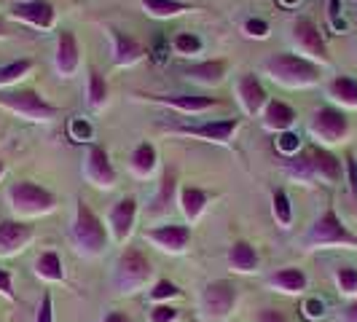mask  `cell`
Segmentation results:
<instances>
[{"mask_svg":"<svg viewBox=\"0 0 357 322\" xmlns=\"http://www.w3.org/2000/svg\"><path fill=\"white\" fill-rule=\"evenodd\" d=\"M282 172L293 183H301V185H317V183L336 185V183H341L344 167H341L339 156H333L328 148L304 145L298 153H293L282 161Z\"/></svg>","mask_w":357,"mask_h":322,"instance_id":"cell-1","label":"cell"},{"mask_svg":"<svg viewBox=\"0 0 357 322\" xmlns=\"http://www.w3.org/2000/svg\"><path fill=\"white\" fill-rule=\"evenodd\" d=\"M266 75L287 89H309L317 86L322 78V68L301 54H274L264 62Z\"/></svg>","mask_w":357,"mask_h":322,"instance_id":"cell-2","label":"cell"},{"mask_svg":"<svg viewBox=\"0 0 357 322\" xmlns=\"http://www.w3.org/2000/svg\"><path fill=\"white\" fill-rule=\"evenodd\" d=\"M304 250H357V233H352L339 213L333 207H328L325 213L312 223V229L301 239Z\"/></svg>","mask_w":357,"mask_h":322,"instance_id":"cell-3","label":"cell"},{"mask_svg":"<svg viewBox=\"0 0 357 322\" xmlns=\"http://www.w3.org/2000/svg\"><path fill=\"white\" fill-rule=\"evenodd\" d=\"M70 239L75 245V252L84 258H100L107 250V229L105 223L94 215L84 199L75 201V217H73Z\"/></svg>","mask_w":357,"mask_h":322,"instance_id":"cell-4","label":"cell"},{"mask_svg":"<svg viewBox=\"0 0 357 322\" xmlns=\"http://www.w3.org/2000/svg\"><path fill=\"white\" fill-rule=\"evenodd\" d=\"M151 277H153V263L137 247H126L113 266V287L121 296H135V293L145 290Z\"/></svg>","mask_w":357,"mask_h":322,"instance_id":"cell-5","label":"cell"},{"mask_svg":"<svg viewBox=\"0 0 357 322\" xmlns=\"http://www.w3.org/2000/svg\"><path fill=\"white\" fill-rule=\"evenodd\" d=\"M8 207L19 217H38V215H49L56 210V197L49 188L38 185L33 180H19L8 188Z\"/></svg>","mask_w":357,"mask_h":322,"instance_id":"cell-6","label":"cell"},{"mask_svg":"<svg viewBox=\"0 0 357 322\" xmlns=\"http://www.w3.org/2000/svg\"><path fill=\"white\" fill-rule=\"evenodd\" d=\"M0 107L17 113L27 121H38V124H49L59 116V107L46 102L38 91L33 89H19V91H0Z\"/></svg>","mask_w":357,"mask_h":322,"instance_id":"cell-7","label":"cell"},{"mask_svg":"<svg viewBox=\"0 0 357 322\" xmlns=\"http://www.w3.org/2000/svg\"><path fill=\"white\" fill-rule=\"evenodd\" d=\"M239 304V290L229 279H215L202 290L199 309L207 322H226Z\"/></svg>","mask_w":357,"mask_h":322,"instance_id":"cell-8","label":"cell"},{"mask_svg":"<svg viewBox=\"0 0 357 322\" xmlns=\"http://www.w3.org/2000/svg\"><path fill=\"white\" fill-rule=\"evenodd\" d=\"M309 135L317 140V145L328 148V145H339L347 140L349 135V118L341 107L325 105L320 110L312 113V121H309Z\"/></svg>","mask_w":357,"mask_h":322,"instance_id":"cell-9","label":"cell"},{"mask_svg":"<svg viewBox=\"0 0 357 322\" xmlns=\"http://www.w3.org/2000/svg\"><path fill=\"white\" fill-rule=\"evenodd\" d=\"M290 40H293V46L301 52V56L312 59L314 65H320V68L322 65H331L328 46H325V40H322L320 27L309 17L293 19V24H290Z\"/></svg>","mask_w":357,"mask_h":322,"instance_id":"cell-10","label":"cell"},{"mask_svg":"<svg viewBox=\"0 0 357 322\" xmlns=\"http://www.w3.org/2000/svg\"><path fill=\"white\" fill-rule=\"evenodd\" d=\"M145 239L153 242L161 252H169V255H183L191 245V226H180V223H167V226H156V229H148Z\"/></svg>","mask_w":357,"mask_h":322,"instance_id":"cell-11","label":"cell"},{"mask_svg":"<svg viewBox=\"0 0 357 322\" xmlns=\"http://www.w3.org/2000/svg\"><path fill=\"white\" fill-rule=\"evenodd\" d=\"M84 178L89 180L94 188H113L119 183V175L110 164V156L102 145H89L86 164H84Z\"/></svg>","mask_w":357,"mask_h":322,"instance_id":"cell-12","label":"cell"},{"mask_svg":"<svg viewBox=\"0 0 357 322\" xmlns=\"http://www.w3.org/2000/svg\"><path fill=\"white\" fill-rule=\"evenodd\" d=\"M135 220H137V199L135 197H124L119 199L110 213H107V226H110V233L119 245H124L126 239L135 231Z\"/></svg>","mask_w":357,"mask_h":322,"instance_id":"cell-13","label":"cell"},{"mask_svg":"<svg viewBox=\"0 0 357 322\" xmlns=\"http://www.w3.org/2000/svg\"><path fill=\"white\" fill-rule=\"evenodd\" d=\"M33 226L22 223L17 217L11 220H0V258H14L24 250L33 239Z\"/></svg>","mask_w":357,"mask_h":322,"instance_id":"cell-14","label":"cell"},{"mask_svg":"<svg viewBox=\"0 0 357 322\" xmlns=\"http://www.w3.org/2000/svg\"><path fill=\"white\" fill-rule=\"evenodd\" d=\"M236 129H239V118H223V121H204V124L178 126L175 132L191 135V137H202V140H210V143H218V145H229Z\"/></svg>","mask_w":357,"mask_h":322,"instance_id":"cell-15","label":"cell"},{"mask_svg":"<svg viewBox=\"0 0 357 322\" xmlns=\"http://www.w3.org/2000/svg\"><path fill=\"white\" fill-rule=\"evenodd\" d=\"M11 17L22 19L33 27H40V30H52L56 11L49 0H22V3L11 6Z\"/></svg>","mask_w":357,"mask_h":322,"instance_id":"cell-16","label":"cell"},{"mask_svg":"<svg viewBox=\"0 0 357 322\" xmlns=\"http://www.w3.org/2000/svg\"><path fill=\"white\" fill-rule=\"evenodd\" d=\"M107 33H110V40H113V62H116V68H132L145 56V46L137 38L126 36L124 30H119V27H107Z\"/></svg>","mask_w":357,"mask_h":322,"instance_id":"cell-17","label":"cell"},{"mask_svg":"<svg viewBox=\"0 0 357 322\" xmlns=\"http://www.w3.org/2000/svg\"><path fill=\"white\" fill-rule=\"evenodd\" d=\"M81 65V49H78V40L70 30H62L56 38V54H54V68L62 78H73L75 70Z\"/></svg>","mask_w":357,"mask_h":322,"instance_id":"cell-18","label":"cell"},{"mask_svg":"<svg viewBox=\"0 0 357 322\" xmlns=\"http://www.w3.org/2000/svg\"><path fill=\"white\" fill-rule=\"evenodd\" d=\"M236 94H239V102L245 107V113H261L268 102V94L264 89V84L258 81V75L255 72H245L242 78H239V84H236Z\"/></svg>","mask_w":357,"mask_h":322,"instance_id":"cell-19","label":"cell"},{"mask_svg":"<svg viewBox=\"0 0 357 322\" xmlns=\"http://www.w3.org/2000/svg\"><path fill=\"white\" fill-rule=\"evenodd\" d=\"M143 97L151 102L183 110V113H204L210 107L220 105V100H215V97H191V94H143Z\"/></svg>","mask_w":357,"mask_h":322,"instance_id":"cell-20","label":"cell"},{"mask_svg":"<svg viewBox=\"0 0 357 322\" xmlns=\"http://www.w3.org/2000/svg\"><path fill=\"white\" fill-rule=\"evenodd\" d=\"M266 285L274 293H282V296H301L309 287V277L298 266H285L280 271H274L266 279Z\"/></svg>","mask_w":357,"mask_h":322,"instance_id":"cell-21","label":"cell"},{"mask_svg":"<svg viewBox=\"0 0 357 322\" xmlns=\"http://www.w3.org/2000/svg\"><path fill=\"white\" fill-rule=\"evenodd\" d=\"M175 194H178V172L172 167H167L164 175H161L159 191H156V197H153V201H151V207H148L145 215H151V217L167 215L172 210V204H175Z\"/></svg>","mask_w":357,"mask_h":322,"instance_id":"cell-22","label":"cell"},{"mask_svg":"<svg viewBox=\"0 0 357 322\" xmlns=\"http://www.w3.org/2000/svg\"><path fill=\"white\" fill-rule=\"evenodd\" d=\"M229 70V62L226 59H207V62H199L191 68H183V75L188 81H197L202 86H218Z\"/></svg>","mask_w":357,"mask_h":322,"instance_id":"cell-23","label":"cell"},{"mask_svg":"<svg viewBox=\"0 0 357 322\" xmlns=\"http://www.w3.org/2000/svg\"><path fill=\"white\" fill-rule=\"evenodd\" d=\"M210 199H213V194H210V191H204V188H197V185H183V188H180L178 204H180V210H183V215H185V220L197 223L199 217L204 215V210H207Z\"/></svg>","mask_w":357,"mask_h":322,"instance_id":"cell-24","label":"cell"},{"mask_svg":"<svg viewBox=\"0 0 357 322\" xmlns=\"http://www.w3.org/2000/svg\"><path fill=\"white\" fill-rule=\"evenodd\" d=\"M293 124H296V110L287 105V102L268 100L266 107H264V129L282 135V132H290Z\"/></svg>","mask_w":357,"mask_h":322,"instance_id":"cell-25","label":"cell"},{"mask_svg":"<svg viewBox=\"0 0 357 322\" xmlns=\"http://www.w3.org/2000/svg\"><path fill=\"white\" fill-rule=\"evenodd\" d=\"M226 261H229L231 271H236V274H252V271L258 268V263H261V258H258V250L252 247L250 242H245V239L234 242L231 247H229V255H226Z\"/></svg>","mask_w":357,"mask_h":322,"instance_id":"cell-26","label":"cell"},{"mask_svg":"<svg viewBox=\"0 0 357 322\" xmlns=\"http://www.w3.org/2000/svg\"><path fill=\"white\" fill-rule=\"evenodd\" d=\"M328 94H331V100H333L336 105L355 110L357 107V78H352V75H336V78L328 84Z\"/></svg>","mask_w":357,"mask_h":322,"instance_id":"cell-27","label":"cell"},{"mask_svg":"<svg viewBox=\"0 0 357 322\" xmlns=\"http://www.w3.org/2000/svg\"><path fill=\"white\" fill-rule=\"evenodd\" d=\"M156 161H159L156 148L151 143H140L132 151V156H129V167H132V172H135L137 178H148V175L156 169Z\"/></svg>","mask_w":357,"mask_h":322,"instance_id":"cell-28","label":"cell"},{"mask_svg":"<svg viewBox=\"0 0 357 322\" xmlns=\"http://www.w3.org/2000/svg\"><path fill=\"white\" fill-rule=\"evenodd\" d=\"M36 274L46 282H62L65 279V266H62V258L59 252L46 250L36 258Z\"/></svg>","mask_w":357,"mask_h":322,"instance_id":"cell-29","label":"cell"},{"mask_svg":"<svg viewBox=\"0 0 357 322\" xmlns=\"http://www.w3.org/2000/svg\"><path fill=\"white\" fill-rule=\"evenodd\" d=\"M140 6L145 8L148 17L156 19H169L183 14V11H194V6L183 3V0H140Z\"/></svg>","mask_w":357,"mask_h":322,"instance_id":"cell-30","label":"cell"},{"mask_svg":"<svg viewBox=\"0 0 357 322\" xmlns=\"http://www.w3.org/2000/svg\"><path fill=\"white\" fill-rule=\"evenodd\" d=\"M86 97H89V105L94 110H102L107 105L110 86H107L105 75L97 70V68H89V89H86Z\"/></svg>","mask_w":357,"mask_h":322,"instance_id":"cell-31","label":"cell"},{"mask_svg":"<svg viewBox=\"0 0 357 322\" xmlns=\"http://www.w3.org/2000/svg\"><path fill=\"white\" fill-rule=\"evenodd\" d=\"M271 215H274V220L282 229H290V223H293V204H290V197H287L282 188H277L271 194Z\"/></svg>","mask_w":357,"mask_h":322,"instance_id":"cell-32","label":"cell"},{"mask_svg":"<svg viewBox=\"0 0 357 322\" xmlns=\"http://www.w3.org/2000/svg\"><path fill=\"white\" fill-rule=\"evenodd\" d=\"M333 282L344 298L357 301V268L355 266H339L333 274Z\"/></svg>","mask_w":357,"mask_h":322,"instance_id":"cell-33","label":"cell"},{"mask_svg":"<svg viewBox=\"0 0 357 322\" xmlns=\"http://www.w3.org/2000/svg\"><path fill=\"white\" fill-rule=\"evenodd\" d=\"M30 70H33V62H30V59H17V62L3 65V68H0V86L17 84L19 78H24Z\"/></svg>","mask_w":357,"mask_h":322,"instance_id":"cell-34","label":"cell"},{"mask_svg":"<svg viewBox=\"0 0 357 322\" xmlns=\"http://www.w3.org/2000/svg\"><path fill=\"white\" fill-rule=\"evenodd\" d=\"M148 296L156 304H169V298H178L180 296V287L175 282H169V279H159V282H153V287L148 290Z\"/></svg>","mask_w":357,"mask_h":322,"instance_id":"cell-35","label":"cell"},{"mask_svg":"<svg viewBox=\"0 0 357 322\" xmlns=\"http://www.w3.org/2000/svg\"><path fill=\"white\" fill-rule=\"evenodd\" d=\"M175 52L178 54H185V56H191V54H199L202 52V38L194 36V33H180L178 38H175Z\"/></svg>","mask_w":357,"mask_h":322,"instance_id":"cell-36","label":"cell"},{"mask_svg":"<svg viewBox=\"0 0 357 322\" xmlns=\"http://www.w3.org/2000/svg\"><path fill=\"white\" fill-rule=\"evenodd\" d=\"M304 145H301V137L296 135V132H282L280 137H277V151L282 153V156H293V153H298Z\"/></svg>","mask_w":357,"mask_h":322,"instance_id":"cell-37","label":"cell"},{"mask_svg":"<svg viewBox=\"0 0 357 322\" xmlns=\"http://www.w3.org/2000/svg\"><path fill=\"white\" fill-rule=\"evenodd\" d=\"M180 317V309L172 304H156L148 312V322H175Z\"/></svg>","mask_w":357,"mask_h":322,"instance_id":"cell-38","label":"cell"},{"mask_svg":"<svg viewBox=\"0 0 357 322\" xmlns=\"http://www.w3.org/2000/svg\"><path fill=\"white\" fill-rule=\"evenodd\" d=\"M325 312H328V306L320 298H306L304 304H301V314H304L306 320H322Z\"/></svg>","mask_w":357,"mask_h":322,"instance_id":"cell-39","label":"cell"},{"mask_svg":"<svg viewBox=\"0 0 357 322\" xmlns=\"http://www.w3.org/2000/svg\"><path fill=\"white\" fill-rule=\"evenodd\" d=\"M70 135H73V140L86 143V140H91L94 129H91V124L86 121V118H73V121H70Z\"/></svg>","mask_w":357,"mask_h":322,"instance_id":"cell-40","label":"cell"},{"mask_svg":"<svg viewBox=\"0 0 357 322\" xmlns=\"http://www.w3.org/2000/svg\"><path fill=\"white\" fill-rule=\"evenodd\" d=\"M328 22H331V27H333L336 33H344V30H347V22L341 17V0H331V3H328Z\"/></svg>","mask_w":357,"mask_h":322,"instance_id":"cell-41","label":"cell"},{"mask_svg":"<svg viewBox=\"0 0 357 322\" xmlns=\"http://www.w3.org/2000/svg\"><path fill=\"white\" fill-rule=\"evenodd\" d=\"M33 322H54V298H52V293H43V298H40V304H38L36 320H33Z\"/></svg>","mask_w":357,"mask_h":322,"instance_id":"cell-42","label":"cell"},{"mask_svg":"<svg viewBox=\"0 0 357 322\" xmlns=\"http://www.w3.org/2000/svg\"><path fill=\"white\" fill-rule=\"evenodd\" d=\"M0 296L8 298V301L17 298V293H14V274L8 268H0Z\"/></svg>","mask_w":357,"mask_h":322,"instance_id":"cell-43","label":"cell"},{"mask_svg":"<svg viewBox=\"0 0 357 322\" xmlns=\"http://www.w3.org/2000/svg\"><path fill=\"white\" fill-rule=\"evenodd\" d=\"M252 322H290V320H287L280 309L266 306V309H258V312L252 314Z\"/></svg>","mask_w":357,"mask_h":322,"instance_id":"cell-44","label":"cell"},{"mask_svg":"<svg viewBox=\"0 0 357 322\" xmlns=\"http://www.w3.org/2000/svg\"><path fill=\"white\" fill-rule=\"evenodd\" d=\"M245 33H248L250 38H266L268 22L266 19H248V22H245Z\"/></svg>","mask_w":357,"mask_h":322,"instance_id":"cell-45","label":"cell"},{"mask_svg":"<svg viewBox=\"0 0 357 322\" xmlns=\"http://www.w3.org/2000/svg\"><path fill=\"white\" fill-rule=\"evenodd\" d=\"M347 164H344V169H347V180H349V188H352V197L357 199V159L352 153H347Z\"/></svg>","mask_w":357,"mask_h":322,"instance_id":"cell-46","label":"cell"},{"mask_svg":"<svg viewBox=\"0 0 357 322\" xmlns=\"http://www.w3.org/2000/svg\"><path fill=\"white\" fill-rule=\"evenodd\" d=\"M153 59H156V62H164V59H167V49H164V40H156V49H153Z\"/></svg>","mask_w":357,"mask_h":322,"instance_id":"cell-47","label":"cell"},{"mask_svg":"<svg viewBox=\"0 0 357 322\" xmlns=\"http://www.w3.org/2000/svg\"><path fill=\"white\" fill-rule=\"evenodd\" d=\"M344 322H357V301L347 306V312H344Z\"/></svg>","mask_w":357,"mask_h":322,"instance_id":"cell-48","label":"cell"},{"mask_svg":"<svg viewBox=\"0 0 357 322\" xmlns=\"http://www.w3.org/2000/svg\"><path fill=\"white\" fill-rule=\"evenodd\" d=\"M102 322H132V320L126 317L124 312H110V314H107V317Z\"/></svg>","mask_w":357,"mask_h":322,"instance_id":"cell-49","label":"cell"},{"mask_svg":"<svg viewBox=\"0 0 357 322\" xmlns=\"http://www.w3.org/2000/svg\"><path fill=\"white\" fill-rule=\"evenodd\" d=\"M11 33H8V27H6V22L0 19V38H8Z\"/></svg>","mask_w":357,"mask_h":322,"instance_id":"cell-50","label":"cell"},{"mask_svg":"<svg viewBox=\"0 0 357 322\" xmlns=\"http://www.w3.org/2000/svg\"><path fill=\"white\" fill-rule=\"evenodd\" d=\"M3 172H6V164H3V159H0V178H3Z\"/></svg>","mask_w":357,"mask_h":322,"instance_id":"cell-51","label":"cell"},{"mask_svg":"<svg viewBox=\"0 0 357 322\" xmlns=\"http://www.w3.org/2000/svg\"><path fill=\"white\" fill-rule=\"evenodd\" d=\"M282 3H285V6H296V3H298V0H282Z\"/></svg>","mask_w":357,"mask_h":322,"instance_id":"cell-52","label":"cell"}]
</instances>
